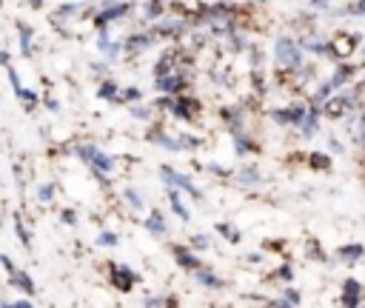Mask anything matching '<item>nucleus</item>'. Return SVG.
Segmentation results:
<instances>
[{
  "instance_id": "6e6552de",
  "label": "nucleus",
  "mask_w": 365,
  "mask_h": 308,
  "mask_svg": "<svg viewBox=\"0 0 365 308\" xmlns=\"http://www.w3.org/2000/svg\"><path fill=\"white\" fill-rule=\"evenodd\" d=\"M359 299H362V285H359L354 277H348V279L342 282V305L354 308V305H359Z\"/></svg>"
},
{
  "instance_id": "39448f33",
  "label": "nucleus",
  "mask_w": 365,
  "mask_h": 308,
  "mask_svg": "<svg viewBox=\"0 0 365 308\" xmlns=\"http://www.w3.org/2000/svg\"><path fill=\"white\" fill-rule=\"evenodd\" d=\"M128 3H111V6H106V9H100L97 11V17H94V23H97V29H106L111 20H117V17H123V14H128Z\"/></svg>"
},
{
  "instance_id": "7c9ffc66",
  "label": "nucleus",
  "mask_w": 365,
  "mask_h": 308,
  "mask_svg": "<svg viewBox=\"0 0 365 308\" xmlns=\"http://www.w3.org/2000/svg\"><path fill=\"white\" fill-rule=\"evenodd\" d=\"M51 194H54V185H37V197H40V202H48Z\"/></svg>"
},
{
  "instance_id": "58836bf2",
  "label": "nucleus",
  "mask_w": 365,
  "mask_h": 308,
  "mask_svg": "<svg viewBox=\"0 0 365 308\" xmlns=\"http://www.w3.org/2000/svg\"><path fill=\"white\" fill-rule=\"evenodd\" d=\"M123 97H125V100H137V97H140V91H137V88H125V91H123Z\"/></svg>"
},
{
  "instance_id": "f8f14e48",
  "label": "nucleus",
  "mask_w": 365,
  "mask_h": 308,
  "mask_svg": "<svg viewBox=\"0 0 365 308\" xmlns=\"http://www.w3.org/2000/svg\"><path fill=\"white\" fill-rule=\"evenodd\" d=\"M271 117H274L277 123H302L305 108H302V106H291L288 111H271Z\"/></svg>"
},
{
  "instance_id": "c756f323",
  "label": "nucleus",
  "mask_w": 365,
  "mask_h": 308,
  "mask_svg": "<svg viewBox=\"0 0 365 308\" xmlns=\"http://www.w3.org/2000/svg\"><path fill=\"white\" fill-rule=\"evenodd\" d=\"M14 231H17V237H20V242L29 248V234H26V228H23V222H20V217L14 214Z\"/></svg>"
},
{
  "instance_id": "7ed1b4c3",
  "label": "nucleus",
  "mask_w": 365,
  "mask_h": 308,
  "mask_svg": "<svg viewBox=\"0 0 365 308\" xmlns=\"http://www.w3.org/2000/svg\"><path fill=\"white\" fill-rule=\"evenodd\" d=\"M160 174H163V183L165 185H171V188H180V191H188L194 200H202V191L194 185V180H188L185 174H180V171H174L171 165H160Z\"/></svg>"
},
{
  "instance_id": "423d86ee",
  "label": "nucleus",
  "mask_w": 365,
  "mask_h": 308,
  "mask_svg": "<svg viewBox=\"0 0 365 308\" xmlns=\"http://www.w3.org/2000/svg\"><path fill=\"white\" fill-rule=\"evenodd\" d=\"M356 46H359V34H336V40L328 43V51H334L336 57H345Z\"/></svg>"
},
{
  "instance_id": "f03ea898",
  "label": "nucleus",
  "mask_w": 365,
  "mask_h": 308,
  "mask_svg": "<svg viewBox=\"0 0 365 308\" xmlns=\"http://www.w3.org/2000/svg\"><path fill=\"white\" fill-rule=\"evenodd\" d=\"M77 151V157L83 160V163H88L91 168H94V174L103 180V174H108L111 168H114V160L103 151V148H97V145H77L74 148Z\"/></svg>"
},
{
  "instance_id": "f3484780",
  "label": "nucleus",
  "mask_w": 365,
  "mask_h": 308,
  "mask_svg": "<svg viewBox=\"0 0 365 308\" xmlns=\"http://www.w3.org/2000/svg\"><path fill=\"white\" fill-rule=\"evenodd\" d=\"M154 43V34H134L125 40V51H140V48H148Z\"/></svg>"
},
{
  "instance_id": "a19ab883",
  "label": "nucleus",
  "mask_w": 365,
  "mask_h": 308,
  "mask_svg": "<svg viewBox=\"0 0 365 308\" xmlns=\"http://www.w3.org/2000/svg\"><path fill=\"white\" fill-rule=\"evenodd\" d=\"M46 106H48V111H57V108H60V103H57L54 97H48V100H46Z\"/></svg>"
},
{
  "instance_id": "ea45409f",
  "label": "nucleus",
  "mask_w": 365,
  "mask_h": 308,
  "mask_svg": "<svg viewBox=\"0 0 365 308\" xmlns=\"http://www.w3.org/2000/svg\"><path fill=\"white\" fill-rule=\"evenodd\" d=\"M131 114H134V117H140V120H145V117L151 114V108H148V111H145V108H131Z\"/></svg>"
},
{
  "instance_id": "393cba45",
  "label": "nucleus",
  "mask_w": 365,
  "mask_h": 308,
  "mask_svg": "<svg viewBox=\"0 0 365 308\" xmlns=\"http://www.w3.org/2000/svg\"><path fill=\"white\" fill-rule=\"evenodd\" d=\"M123 197L128 200V205H131L134 211H140V208H143V197H140V191H137V188H131V185H128V188L123 191Z\"/></svg>"
},
{
  "instance_id": "dca6fc26",
  "label": "nucleus",
  "mask_w": 365,
  "mask_h": 308,
  "mask_svg": "<svg viewBox=\"0 0 365 308\" xmlns=\"http://www.w3.org/2000/svg\"><path fill=\"white\" fill-rule=\"evenodd\" d=\"M194 279H197V282H202V285H208V288H222V285H225V282H222L217 274L205 271L202 265H200V268H194Z\"/></svg>"
},
{
  "instance_id": "79ce46f5",
  "label": "nucleus",
  "mask_w": 365,
  "mask_h": 308,
  "mask_svg": "<svg viewBox=\"0 0 365 308\" xmlns=\"http://www.w3.org/2000/svg\"><path fill=\"white\" fill-rule=\"evenodd\" d=\"M354 14H365V0H356V6H354Z\"/></svg>"
},
{
  "instance_id": "bb28decb",
  "label": "nucleus",
  "mask_w": 365,
  "mask_h": 308,
  "mask_svg": "<svg viewBox=\"0 0 365 308\" xmlns=\"http://www.w3.org/2000/svg\"><path fill=\"white\" fill-rule=\"evenodd\" d=\"M274 305H299V294H297V288H285V291H282V299H277Z\"/></svg>"
},
{
  "instance_id": "cd10ccee",
  "label": "nucleus",
  "mask_w": 365,
  "mask_h": 308,
  "mask_svg": "<svg viewBox=\"0 0 365 308\" xmlns=\"http://www.w3.org/2000/svg\"><path fill=\"white\" fill-rule=\"evenodd\" d=\"M97 245H100V248L117 245V234H114V231H100V234H97Z\"/></svg>"
},
{
  "instance_id": "c85d7f7f",
  "label": "nucleus",
  "mask_w": 365,
  "mask_h": 308,
  "mask_svg": "<svg viewBox=\"0 0 365 308\" xmlns=\"http://www.w3.org/2000/svg\"><path fill=\"white\" fill-rule=\"evenodd\" d=\"M191 248H200V251L202 248H211V237L208 234H194L191 237Z\"/></svg>"
},
{
  "instance_id": "c9c22d12",
  "label": "nucleus",
  "mask_w": 365,
  "mask_h": 308,
  "mask_svg": "<svg viewBox=\"0 0 365 308\" xmlns=\"http://www.w3.org/2000/svg\"><path fill=\"white\" fill-rule=\"evenodd\" d=\"M63 222H66V225H74V222H77V214H74V211H63Z\"/></svg>"
},
{
  "instance_id": "20e7f679",
  "label": "nucleus",
  "mask_w": 365,
  "mask_h": 308,
  "mask_svg": "<svg viewBox=\"0 0 365 308\" xmlns=\"http://www.w3.org/2000/svg\"><path fill=\"white\" fill-rule=\"evenodd\" d=\"M111 268V285L117 291H131L134 282H137V274L128 268V265H108Z\"/></svg>"
},
{
  "instance_id": "b1692460",
  "label": "nucleus",
  "mask_w": 365,
  "mask_h": 308,
  "mask_svg": "<svg viewBox=\"0 0 365 308\" xmlns=\"http://www.w3.org/2000/svg\"><path fill=\"white\" fill-rule=\"evenodd\" d=\"M97 97H103V100H114V97H117V86H114L111 80H103L100 88H97Z\"/></svg>"
},
{
  "instance_id": "a878e982",
  "label": "nucleus",
  "mask_w": 365,
  "mask_h": 308,
  "mask_svg": "<svg viewBox=\"0 0 365 308\" xmlns=\"http://www.w3.org/2000/svg\"><path fill=\"white\" fill-rule=\"evenodd\" d=\"M151 140L160 143L163 148H171V151H180V148H182V143H177V140H171V137H165V134H151Z\"/></svg>"
},
{
  "instance_id": "412c9836",
  "label": "nucleus",
  "mask_w": 365,
  "mask_h": 308,
  "mask_svg": "<svg viewBox=\"0 0 365 308\" xmlns=\"http://www.w3.org/2000/svg\"><path fill=\"white\" fill-rule=\"evenodd\" d=\"M97 48H100L103 54H108V57H114V54L120 51V46H117V43H111V37H108L103 29H100V37H97Z\"/></svg>"
},
{
  "instance_id": "4468645a",
  "label": "nucleus",
  "mask_w": 365,
  "mask_h": 308,
  "mask_svg": "<svg viewBox=\"0 0 365 308\" xmlns=\"http://www.w3.org/2000/svg\"><path fill=\"white\" fill-rule=\"evenodd\" d=\"M317 123H319V108H311V111L302 117V123H299L302 137H314V134H317Z\"/></svg>"
},
{
  "instance_id": "473e14b6",
  "label": "nucleus",
  "mask_w": 365,
  "mask_h": 308,
  "mask_svg": "<svg viewBox=\"0 0 365 308\" xmlns=\"http://www.w3.org/2000/svg\"><path fill=\"white\" fill-rule=\"evenodd\" d=\"M311 165H314V168H328V165H331V160H328V157H322V154H314V157H311Z\"/></svg>"
},
{
  "instance_id": "5701e85b",
  "label": "nucleus",
  "mask_w": 365,
  "mask_h": 308,
  "mask_svg": "<svg viewBox=\"0 0 365 308\" xmlns=\"http://www.w3.org/2000/svg\"><path fill=\"white\" fill-rule=\"evenodd\" d=\"M345 106H348V100H345V97L328 100V103H325V114H331V117H339V114H345Z\"/></svg>"
},
{
  "instance_id": "f257e3e1",
  "label": "nucleus",
  "mask_w": 365,
  "mask_h": 308,
  "mask_svg": "<svg viewBox=\"0 0 365 308\" xmlns=\"http://www.w3.org/2000/svg\"><path fill=\"white\" fill-rule=\"evenodd\" d=\"M274 57H277V66L279 68H299L302 66V46L294 40V37H277V46H274Z\"/></svg>"
},
{
  "instance_id": "1a4fd4ad",
  "label": "nucleus",
  "mask_w": 365,
  "mask_h": 308,
  "mask_svg": "<svg viewBox=\"0 0 365 308\" xmlns=\"http://www.w3.org/2000/svg\"><path fill=\"white\" fill-rule=\"evenodd\" d=\"M157 88L163 94H180L185 88V80L180 74H163V77H157Z\"/></svg>"
},
{
  "instance_id": "ddd939ff",
  "label": "nucleus",
  "mask_w": 365,
  "mask_h": 308,
  "mask_svg": "<svg viewBox=\"0 0 365 308\" xmlns=\"http://www.w3.org/2000/svg\"><path fill=\"white\" fill-rule=\"evenodd\" d=\"M143 225H145V231H148V234H157V237H160V234H165V222H163V214H160L157 208H151V211H148V217H145V222H143Z\"/></svg>"
},
{
  "instance_id": "72a5a7b5",
  "label": "nucleus",
  "mask_w": 365,
  "mask_h": 308,
  "mask_svg": "<svg viewBox=\"0 0 365 308\" xmlns=\"http://www.w3.org/2000/svg\"><path fill=\"white\" fill-rule=\"evenodd\" d=\"M0 262H3V268H6V271H9V274H11V271H14V268H17V265H14V262H11V257H9V254H0Z\"/></svg>"
},
{
  "instance_id": "f704fd0d",
  "label": "nucleus",
  "mask_w": 365,
  "mask_h": 308,
  "mask_svg": "<svg viewBox=\"0 0 365 308\" xmlns=\"http://www.w3.org/2000/svg\"><path fill=\"white\" fill-rule=\"evenodd\" d=\"M145 14L157 17V14H160V3H145Z\"/></svg>"
},
{
  "instance_id": "c03bdc74",
  "label": "nucleus",
  "mask_w": 365,
  "mask_h": 308,
  "mask_svg": "<svg viewBox=\"0 0 365 308\" xmlns=\"http://www.w3.org/2000/svg\"><path fill=\"white\" fill-rule=\"evenodd\" d=\"M0 228H3V222H0Z\"/></svg>"
},
{
  "instance_id": "4be33fe9",
  "label": "nucleus",
  "mask_w": 365,
  "mask_h": 308,
  "mask_svg": "<svg viewBox=\"0 0 365 308\" xmlns=\"http://www.w3.org/2000/svg\"><path fill=\"white\" fill-rule=\"evenodd\" d=\"M20 54L31 57V29L29 26H20Z\"/></svg>"
},
{
  "instance_id": "a211bd4d",
  "label": "nucleus",
  "mask_w": 365,
  "mask_h": 308,
  "mask_svg": "<svg viewBox=\"0 0 365 308\" xmlns=\"http://www.w3.org/2000/svg\"><path fill=\"white\" fill-rule=\"evenodd\" d=\"M191 106H194V103H188V100H182V97H174V100H171V111H174L180 120H191V117H194V111H188Z\"/></svg>"
},
{
  "instance_id": "2f4dec72",
  "label": "nucleus",
  "mask_w": 365,
  "mask_h": 308,
  "mask_svg": "<svg viewBox=\"0 0 365 308\" xmlns=\"http://www.w3.org/2000/svg\"><path fill=\"white\" fill-rule=\"evenodd\" d=\"M234 145H237V151H240V154H242V151H248V148H251V143H248V140H245V137H242V134H237V131H234Z\"/></svg>"
},
{
  "instance_id": "0eeeda50",
  "label": "nucleus",
  "mask_w": 365,
  "mask_h": 308,
  "mask_svg": "<svg viewBox=\"0 0 365 308\" xmlns=\"http://www.w3.org/2000/svg\"><path fill=\"white\" fill-rule=\"evenodd\" d=\"M348 77H351V66H339V68L334 71V77H331L328 83H322V88L317 91V97H319V100H325V97H328V94H334V91H336Z\"/></svg>"
},
{
  "instance_id": "2eb2a0df",
  "label": "nucleus",
  "mask_w": 365,
  "mask_h": 308,
  "mask_svg": "<svg viewBox=\"0 0 365 308\" xmlns=\"http://www.w3.org/2000/svg\"><path fill=\"white\" fill-rule=\"evenodd\" d=\"M168 202H171V211H174L182 222H188V211H185V205H182V200H180V188H171V185H168Z\"/></svg>"
},
{
  "instance_id": "9d476101",
  "label": "nucleus",
  "mask_w": 365,
  "mask_h": 308,
  "mask_svg": "<svg viewBox=\"0 0 365 308\" xmlns=\"http://www.w3.org/2000/svg\"><path fill=\"white\" fill-rule=\"evenodd\" d=\"M171 254H174V260L180 262V268H200V260L185 248V245H171Z\"/></svg>"
},
{
  "instance_id": "e433bc0d",
  "label": "nucleus",
  "mask_w": 365,
  "mask_h": 308,
  "mask_svg": "<svg viewBox=\"0 0 365 308\" xmlns=\"http://www.w3.org/2000/svg\"><path fill=\"white\" fill-rule=\"evenodd\" d=\"M277 274H279V279H291V277H294V271H291V265H282V268H279Z\"/></svg>"
},
{
  "instance_id": "37998d69",
  "label": "nucleus",
  "mask_w": 365,
  "mask_h": 308,
  "mask_svg": "<svg viewBox=\"0 0 365 308\" xmlns=\"http://www.w3.org/2000/svg\"><path fill=\"white\" fill-rule=\"evenodd\" d=\"M362 143H365V120H362Z\"/></svg>"
},
{
  "instance_id": "aec40b11",
  "label": "nucleus",
  "mask_w": 365,
  "mask_h": 308,
  "mask_svg": "<svg viewBox=\"0 0 365 308\" xmlns=\"http://www.w3.org/2000/svg\"><path fill=\"white\" fill-rule=\"evenodd\" d=\"M365 254V248L359 245V242H351V245H342L339 251H336V257H342V260H348V262H354V260H359Z\"/></svg>"
},
{
  "instance_id": "9b49d317",
  "label": "nucleus",
  "mask_w": 365,
  "mask_h": 308,
  "mask_svg": "<svg viewBox=\"0 0 365 308\" xmlns=\"http://www.w3.org/2000/svg\"><path fill=\"white\" fill-rule=\"evenodd\" d=\"M9 282H11L14 288H20L23 294H29V297L34 294V282H31V277H29L26 271H20V268H14V271L9 274Z\"/></svg>"
},
{
  "instance_id": "6ab92c4d",
  "label": "nucleus",
  "mask_w": 365,
  "mask_h": 308,
  "mask_svg": "<svg viewBox=\"0 0 365 308\" xmlns=\"http://www.w3.org/2000/svg\"><path fill=\"white\" fill-rule=\"evenodd\" d=\"M237 183H240V185H259L262 177H259L257 168H240V171H237Z\"/></svg>"
},
{
  "instance_id": "4c0bfd02",
  "label": "nucleus",
  "mask_w": 365,
  "mask_h": 308,
  "mask_svg": "<svg viewBox=\"0 0 365 308\" xmlns=\"http://www.w3.org/2000/svg\"><path fill=\"white\" fill-rule=\"evenodd\" d=\"M11 308H31V299H14V302H6Z\"/></svg>"
}]
</instances>
